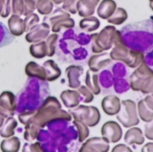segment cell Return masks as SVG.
<instances>
[{"label": "cell", "mask_w": 153, "mask_h": 152, "mask_svg": "<svg viewBox=\"0 0 153 152\" xmlns=\"http://www.w3.org/2000/svg\"><path fill=\"white\" fill-rule=\"evenodd\" d=\"M55 120L71 121L72 116L69 112L62 109L61 104L56 98L48 97L43 102L42 106L36 111L32 123L39 128H43L48 123Z\"/></svg>", "instance_id": "1"}, {"label": "cell", "mask_w": 153, "mask_h": 152, "mask_svg": "<svg viewBox=\"0 0 153 152\" xmlns=\"http://www.w3.org/2000/svg\"><path fill=\"white\" fill-rule=\"evenodd\" d=\"M117 29L115 26H106L100 32L91 35V50L95 54L103 53L112 48L116 38Z\"/></svg>", "instance_id": "2"}, {"label": "cell", "mask_w": 153, "mask_h": 152, "mask_svg": "<svg viewBox=\"0 0 153 152\" xmlns=\"http://www.w3.org/2000/svg\"><path fill=\"white\" fill-rule=\"evenodd\" d=\"M70 115L74 119L80 120L89 127L96 126L100 121V112L93 106L79 105L69 110Z\"/></svg>", "instance_id": "3"}, {"label": "cell", "mask_w": 153, "mask_h": 152, "mask_svg": "<svg viewBox=\"0 0 153 152\" xmlns=\"http://www.w3.org/2000/svg\"><path fill=\"white\" fill-rule=\"evenodd\" d=\"M118 122L126 128H131L139 125L140 118L137 112V105L134 100L126 99L121 101V109L117 115Z\"/></svg>", "instance_id": "4"}, {"label": "cell", "mask_w": 153, "mask_h": 152, "mask_svg": "<svg viewBox=\"0 0 153 152\" xmlns=\"http://www.w3.org/2000/svg\"><path fill=\"white\" fill-rule=\"evenodd\" d=\"M130 52H131V49H129L125 45L120 31L117 30L114 45L112 47L111 52L109 53V56L111 60L120 61L126 65L130 56Z\"/></svg>", "instance_id": "5"}, {"label": "cell", "mask_w": 153, "mask_h": 152, "mask_svg": "<svg viewBox=\"0 0 153 152\" xmlns=\"http://www.w3.org/2000/svg\"><path fill=\"white\" fill-rule=\"evenodd\" d=\"M152 73H153V70L143 61L137 68H135L134 72L130 76L129 81L131 90L134 91H140L143 81Z\"/></svg>", "instance_id": "6"}, {"label": "cell", "mask_w": 153, "mask_h": 152, "mask_svg": "<svg viewBox=\"0 0 153 152\" xmlns=\"http://www.w3.org/2000/svg\"><path fill=\"white\" fill-rule=\"evenodd\" d=\"M16 99L12 91L5 90L0 94V115L5 119L13 116L16 110Z\"/></svg>", "instance_id": "7"}, {"label": "cell", "mask_w": 153, "mask_h": 152, "mask_svg": "<svg viewBox=\"0 0 153 152\" xmlns=\"http://www.w3.org/2000/svg\"><path fill=\"white\" fill-rule=\"evenodd\" d=\"M101 135L109 143H117L123 136L121 125L115 121H108L101 127Z\"/></svg>", "instance_id": "8"}, {"label": "cell", "mask_w": 153, "mask_h": 152, "mask_svg": "<svg viewBox=\"0 0 153 152\" xmlns=\"http://www.w3.org/2000/svg\"><path fill=\"white\" fill-rule=\"evenodd\" d=\"M49 34L50 26L43 22L42 23H39L30 31H28L25 36V39L29 43H36L45 40Z\"/></svg>", "instance_id": "9"}, {"label": "cell", "mask_w": 153, "mask_h": 152, "mask_svg": "<svg viewBox=\"0 0 153 152\" xmlns=\"http://www.w3.org/2000/svg\"><path fill=\"white\" fill-rule=\"evenodd\" d=\"M101 108L108 116H117L121 109V100L116 95H108L101 101Z\"/></svg>", "instance_id": "10"}, {"label": "cell", "mask_w": 153, "mask_h": 152, "mask_svg": "<svg viewBox=\"0 0 153 152\" xmlns=\"http://www.w3.org/2000/svg\"><path fill=\"white\" fill-rule=\"evenodd\" d=\"M111 61L112 60L109 56V53H100L90 57L88 65L91 71L98 73L99 71L106 68L111 63Z\"/></svg>", "instance_id": "11"}, {"label": "cell", "mask_w": 153, "mask_h": 152, "mask_svg": "<svg viewBox=\"0 0 153 152\" xmlns=\"http://www.w3.org/2000/svg\"><path fill=\"white\" fill-rule=\"evenodd\" d=\"M65 73L68 78L69 88L78 89L81 86L79 78L83 73V67L81 65H70L65 69Z\"/></svg>", "instance_id": "12"}, {"label": "cell", "mask_w": 153, "mask_h": 152, "mask_svg": "<svg viewBox=\"0 0 153 152\" xmlns=\"http://www.w3.org/2000/svg\"><path fill=\"white\" fill-rule=\"evenodd\" d=\"M60 99L67 108H74L79 106L81 101V95L78 90H65L61 92Z\"/></svg>", "instance_id": "13"}, {"label": "cell", "mask_w": 153, "mask_h": 152, "mask_svg": "<svg viewBox=\"0 0 153 152\" xmlns=\"http://www.w3.org/2000/svg\"><path fill=\"white\" fill-rule=\"evenodd\" d=\"M124 140L126 144L128 145H142L145 142V136L143 133V131L139 127H131L129 128L124 137Z\"/></svg>", "instance_id": "14"}, {"label": "cell", "mask_w": 153, "mask_h": 152, "mask_svg": "<svg viewBox=\"0 0 153 152\" xmlns=\"http://www.w3.org/2000/svg\"><path fill=\"white\" fill-rule=\"evenodd\" d=\"M117 5L114 0H102L98 4L97 13L98 16L103 20H108L117 10Z\"/></svg>", "instance_id": "15"}, {"label": "cell", "mask_w": 153, "mask_h": 152, "mask_svg": "<svg viewBox=\"0 0 153 152\" xmlns=\"http://www.w3.org/2000/svg\"><path fill=\"white\" fill-rule=\"evenodd\" d=\"M7 26L10 30V32L15 36L19 37L22 36L25 32V26H24V21L22 19L21 16L12 14L7 21Z\"/></svg>", "instance_id": "16"}, {"label": "cell", "mask_w": 153, "mask_h": 152, "mask_svg": "<svg viewBox=\"0 0 153 152\" xmlns=\"http://www.w3.org/2000/svg\"><path fill=\"white\" fill-rule=\"evenodd\" d=\"M42 66L46 71V75H47L46 81L48 82H55L62 74L61 69L59 68L57 64L52 59L45 61Z\"/></svg>", "instance_id": "17"}, {"label": "cell", "mask_w": 153, "mask_h": 152, "mask_svg": "<svg viewBox=\"0 0 153 152\" xmlns=\"http://www.w3.org/2000/svg\"><path fill=\"white\" fill-rule=\"evenodd\" d=\"M25 73L29 77L38 78L41 81H46V79H47L46 71H45L44 67L33 61H30L26 65Z\"/></svg>", "instance_id": "18"}, {"label": "cell", "mask_w": 153, "mask_h": 152, "mask_svg": "<svg viewBox=\"0 0 153 152\" xmlns=\"http://www.w3.org/2000/svg\"><path fill=\"white\" fill-rule=\"evenodd\" d=\"M97 5L91 0H78L76 4L77 13L82 17H89L92 16L96 11Z\"/></svg>", "instance_id": "19"}, {"label": "cell", "mask_w": 153, "mask_h": 152, "mask_svg": "<svg viewBox=\"0 0 153 152\" xmlns=\"http://www.w3.org/2000/svg\"><path fill=\"white\" fill-rule=\"evenodd\" d=\"M85 84H86V87L94 95H99L101 92V89H100V85L99 82V74L97 73L88 70L86 72Z\"/></svg>", "instance_id": "20"}, {"label": "cell", "mask_w": 153, "mask_h": 152, "mask_svg": "<svg viewBox=\"0 0 153 152\" xmlns=\"http://www.w3.org/2000/svg\"><path fill=\"white\" fill-rule=\"evenodd\" d=\"M17 125L18 123L13 116L7 117L3 125L0 127V136L3 138H10L13 136Z\"/></svg>", "instance_id": "21"}, {"label": "cell", "mask_w": 153, "mask_h": 152, "mask_svg": "<svg viewBox=\"0 0 153 152\" xmlns=\"http://www.w3.org/2000/svg\"><path fill=\"white\" fill-rule=\"evenodd\" d=\"M21 148V142L18 137L12 136L10 138H4L0 143V149L2 152H18Z\"/></svg>", "instance_id": "22"}, {"label": "cell", "mask_w": 153, "mask_h": 152, "mask_svg": "<svg viewBox=\"0 0 153 152\" xmlns=\"http://www.w3.org/2000/svg\"><path fill=\"white\" fill-rule=\"evenodd\" d=\"M29 52L30 56L36 59H42L46 57L48 54V49L45 40L36 43H31V45L29 47Z\"/></svg>", "instance_id": "23"}, {"label": "cell", "mask_w": 153, "mask_h": 152, "mask_svg": "<svg viewBox=\"0 0 153 152\" xmlns=\"http://www.w3.org/2000/svg\"><path fill=\"white\" fill-rule=\"evenodd\" d=\"M79 26L86 32H93L100 28V22L95 16H89L82 19L79 22Z\"/></svg>", "instance_id": "24"}, {"label": "cell", "mask_w": 153, "mask_h": 152, "mask_svg": "<svg viewBox=\"0 0 153 152\" xmlns=\"http://www.w3.org/2000/svg\"><path fill=\"white\" fill-rule=\"evenodd\" d=\"M85 142L100 152H108L110 149L109 142L104 137H92L86 140Z\"/></svg>", "instance_id": "25"}, {"label": "cell", "mask_w": 153, "mask_h": 152, "mask_svg": "<svg viewBox=\"0 0 153 152\" xmlns=\"http://www.w3.org/2000/svg\"><path fill=\"white\" fill-rule=\"evenodd\" d=\"M67 17H70L69 13L65 12L62 8H57L55 11H52V13H49L48 15H46V17L44 19V22L48 23L51 27L56 22H58L64 18H67Z\"/></svg>", "instance_id": "26"}, {"label": "cell", "mask_w": 153, "mask_h": 152, "mask_svg": "<svg viewBox=\"0 0 153 152\" xmlns=\"http://www.w3.org/2000/svg\"><path fill=\"white\" fill-rule=\"evenodd\" d=\"M137 112L138 116L141 120L145 123H149L153 120V111L151 110L145 104L144 99H142L137 104Z\"/></svg>", "instance_id": "27"}, {"label": "cell", "mask_w": 153, "mask_h": 152, "mask_svg": "<svg viewBox=\"0 0 153 152\" xmlns=\"http://www.w3.org/2000/svg\"><path fill=\"white\" fill-rule=\"evenodd\" d=\"M127 12L122 7H117L112 16L108 19V22L112 25H121L127 20Z\"/></svg>", "instance_id": "28"}, {"label": "cell", "mask_w": 153, "mask_h": 152, "mask_svg": "<svg viewBox=\"0 0 153 152\" xmlns=\"http://www.w3.org/2000/svg\"><path fill=\"white\" fill-rule=\"evenodd\" d=\"M75 25V22L73 18L71 17H67V18H64L58 22H56V23H54L51 26V31L53 33H58L62 29H72L74 28Z\"/></svg>", "instance_id": "29"}, {"label": "cell", "mask_w": 153, "mask_h": 152, "mask_svg": "<svg viewBox=\"0 0 153 152\" xmlns=\"http://www.w3.org/2000/svg\"><path fill=\"white\" fill-rule=\"evenodd\" d=\"M144 61V56L141 51L131 49L129 59L126 63V65L130 68H137Z\"/></svg>", "instance_id": "30"}, {"label": "cell", "mask_w": 153, "mask_h": 152, "mask_svg": "<svg viewBox=\"0 0 153 152\" xmlns=\"http://www.w3.org/2000/svg\"><path fill=\"white\" fill-rule=\"evenodd\" d=\"M39 127L37 126L35 124L30 123L25 125V131H24V134L23 137L25 139V141L31 142L33 141H35L39 133Z\"/></svg>", "instance_id": "31"}, {"label": "cell", "mask_w": 153, "mask_h": 152, "mask_svg": "<svg viewBox=\"0 0 153 152\" xmlns=\"http://www.w3.org/2000/svg\"><path fill=\"white\" fill-rule=\"evenodd\" d=\"M73 124L74 125V126L76 127L77 131H78V140L80 142H85L89 135H90V130H89V126H87L84 123H82L80 120H76L74 119Z\"/></svg>", "instance_id": "32"}, {"label": "cell", "mask_w": 153, "mask_h": 152, "mask_svg": "<svg viewBox=\"0 0 153 152\" xmlns=\"http://www.w3.org/2000/svg\"><path fill=\"white\" fill-rule=\"evenodd\" d=\"M38 13L41 15H48L54 9V3L52 0H39L36 5Z\"/></svg>", "instance_id": "33"}, {"label": "cell", "mask_w": 153, "mask_h": 152, "mask_svg": "<svg viewBox=\"0 0 153 152\" xmlns=\"http://www.w3.org/2000/svg\"><path fill=\"white\" fill-rule=\"evenodd\" d=\"M78 0H52L55 4H62V9L70 14L77 13L76 4Z\"/></svg>", "instance_id": "34"}, {"label": "cell", "mask_w": 153, "mask_h": 152, "mask_svg": "<svg viewBox=\"0 0 153 152\" xmlns=\"http://www.w3.org/2000/svg\"><path fill=\"white\" fill-rule=\"evenodd\" d=\"M58 40V34L57 33H52L48 36V38L45 39L46 45H47V49H48V54L47 56L52 57L55 53H56V44Z\"/></svg>", "instance_id": "35"}, {"label": "cell", "mask_w": 153, "mask_h": 152, "mask_svg": "<svg viewBox=\"0 0 153 152\" xmlns=\"http://www.w3.org/2000/svg\"><path fill=\"white\" fill-rule=\"evenodd\" d=\"M23 21H24V26H25V32H28L32 28H34L36 25L39 24V16L37 13H32L29 15H26L25 18L23 19Z\"/></svg>", "instance_id": "36"}, {"label": "cell", "mask_w": 153, "mask_h": 152, "mask_svg": "<svg viewBox=\"0 0 153 152\" xmlns=\"http://www.w3.org/2000/svg\"><path fill=\"white\" fill-rule=\"evenodd\" d=\"M12 13L15 15H23L25 10V4L23 0H11Z\"/></svg>", "instance_id": "37"}, {"label": "cell", "mask_w": 153, "mask_h": 152, "mask_svg": "<svg viewBox=\"0 0 153 152\" xmlns=\"http://www.w3.org/2000/svg\"><path fill=\"white\" fill-rule=\"evenodd\" d=\"M140 91L145 95L153 94V73L149 75L143 82Z\"/></svg>", "instance_id": "38"}, {"label": "cell", "mask_w": 153, "mask_h": 152, "mask_svg": "<svg viewBox=\"0 0 153 152\" xmlns=\"http://www.w3.org/2000/svg\"><path fill=\"white\" fill-rule=\"evenodd\" d=\"M35 115H36V110H32V111H24V112L19 114L18 119H19V121H20L22 125H28V124L32 123Z\"/></svg>", "instance_id": "39"}, {"label": "cell", "mask_w": 153, "mask_h": 152, "mask_svg": "<svg viewBox=\"0 0 153 152\" xmlns=\"http://www.w3.org/2000/svg\"><path fill=\"white\" fill-rule=\"evenodd\" d=\"M78 92L82 97H83V102L88 104L93 101L94 99V94L86 87V86H80L77 89Z\"/></svg>", "instance_id": "40"}, {"label": "cell", "mask_w": 153, "mask_h": 152, "mask_svg": "<svg viewBox=\"0 0 153 152\" xmlns=\"http://www.w3.org/2000/svg\"><path fill=\"white\" fill-rule=\"evenodd\" d=\"M11 12V0H0V16L7 18Z\"/></svg>", "instance_id": "41"}, {"label": "cell", "mask_w": 153, "mask_h": 152, "mask_svg": "<svg viewBox=\"0 0 153 152\" xmlns=\"http://www.w3.org/2000/svg\"><path fill=\"white\" fill-rule=\"evenodd\" d=\"M22 152H45L42 149L41 145L39 142H35V143H25L22 148Z\"/></svg>", "instance_id": "42"}, {"label": "cell", "mask_w": 153, "mask_h": 152, "mask_svg": "<svg viewBox=\"0 0 153 152\" xmlns=\"http://www.w3.org/2000/svg\"><path fill=\"white\" fill-rule=\"evenodd\" d=\"M23 1H24V4H25V10H24L23 15L26 16V15H29V14L34 13L39 0H23Z\"/></svg>", "instance_id": "43"}, {"label": "cell", "mask_w": 153, "mask_h": 152, "mask_svg": "<svg viewBox=\"0 0 153 152\" xmlns=\"http://www.w3.org/2000/svg\"><path fill=\"white\" fill-rule=\"evenodd\" d=\"M143 134L148 140L153 141V120L149 123H146V125L144 126V133Z\"/></svg>", "instance_id": "44"}, {"label": "cell", "mask_w": 153, "mask_h": 152, "mask_svg": "<svg viewBox=\"0 0 153 152\" xmlns=\"http://www.w3.org/2000/svg\"><path fill=\"white\" fill-rule=\"evenodd\" d=\"M111 152H133V151L129 146H127L126 144H123V143H120V144L116 145L112 149Z\"/></svg>", "instance_id": "45"}, {"label": "cell", "mask_w": 153, "mask_h": 152, "mask_svg": "<svg viewBox=\"0 0 153 152\" xmlns=\"http://www.w3.org/2000/svg\"><path fill=\"white\" fill-rule=\"evenodd\" d=\"M79 152H100L99 151H97L95 148H93L92 146L87 144L86 142H84L82 147L80 148L79 150Z\"/></svg>", "instance_id": "46"}, {"label": "cell", "mask_w": 153, "mask_h": 152, "mask_svg": "<svg viewBox=\"0 0 153 152\" xmlns=\"http://www.w3.org/2000/svg\"><path fill=\"white\" fill-rule=\"evenodd\" d=\"M145 104L147 105V107L153 111V96L152 95H147L144 99Z\"/></svg>", "instance_id": "47"}, {"label": "cell", "mask_w": 153, "mask_h": 152, "mask_svg": "<svg viewBox=\"0 0 153 152\" xmlns=\"http://www.w3.org/2000/svg\"><path fill=\"white\" fill-rule=\"evenodd\" d=\"M142 152H153V142H148V143H146L143 147Z\"/></svg>", "instance_id": "48"}, {"label": "cell", "mask_w": 153, "mask_h": 152, "mask_svg": "<svg viewBox=\"0 0 153 152\" xmlns=\"http://www.w3.org/2000/svg\"><path fill=\"white\" fill-rule=\"evenodd\" d=\"M4 119H5V118H4V116H2L0 115V127H1L2 125H3V124H4Z\"/></svg>", "instance_id": "49"}, {"label": "cell", "mask_w": 153, "mask_h": 152, "mask_svg": "<svg viewBox=\"0 0 153 152\" xmlns=\"http://www.w3.org/2000/svg\"><path fill=\"white\" fill-rule=\"evenodd\" d=\"M91 1H92L96 5H98V4H100V0H91Z\"/></svg>", "instance_id": "50"}, {"label": "cell", "mask_w": 153, "mask_h": 152, "mask_svg": "<svg viewBox=\"0 0 153 152\" xmlns=\"http://www.w3.org/2000/svg\"><path fill=\"white\" fill-rule=\"evenodd\" d=\"M150 1V6L152 8V10L153 11V0H149Z\"/></svg>", "instance_id": "51"}]
</instances>
